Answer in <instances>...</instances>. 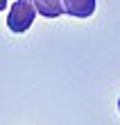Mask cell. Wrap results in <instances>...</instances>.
<instances>
[{
    "mask_svg": "<svg viewBox=\"0 0 120 125\" xmlns=\"http://www.w3.org/2000/svg\"><path fill=\"white\" fill-rule=\"evenodd\" d=\"M64 7L75 18H88L95 11V0H64Z\"/></svg>",
    "mask_w": 120,
    "mask_h": 125,
    "instance_id": "cell-2",
    "label": "cell"
},
{
    "mask_svg": "<svg viewBox=\"0 0 120 125\" xmlns=\"http://www.w3.org/2000/svg\"><path fill=\"white\" fill-rule=\"evenodd\" d=\"M5 7H7V0H0V11H5Z\"/></svg>",
    "mask_w": 120,
    "mask_h": 125,
    "instance_id": "cell-4",
    "label": "cell"
},
{
    "mask_svg": "<svg viewBox=\"0 0 120 125\" xmlns=\"http://www.w3.org/2000/svg\"><path fill=\"white\" fill-rule=\"evenodd\" d=\"M36 14H41L43 18H59L66 14L64 0H34Z\"/></svg>",
    "mask_w": 120,
    "mask_h": 125,
    "instance_id": "cell-3",
    "label": "cell"
},
{
    "mask_svg": "<svg viewBox=\"0 0 120 125\" xmlns=\"http://www.w3.org/2000/svg\"><path fill=\"white\" fill-rule=\"evenodd\" d=\"M118 112H120V98H118Z\"/></svg>",
    "mask_w": 120,
    "mask_h": 125,
    "instance_id": "cell-5",
    "label": "cell"
},
{
    "mask_svg": "<svg viewBox=\"0 0 120 125\" xmlns=\"http://www.w3.org/2000/svg\"><path fill=\"white\" fill-rule=\"evenodd\" d=\"M34 16H36L34 0H16L9 9V16H7V27L16 34H23L32 27Z\"/></svg>",
    "mask_w": 120,
    "mask_h": 125,
    "instance_id": "cell-1",
    "label": "cell"
}]
</instances>
